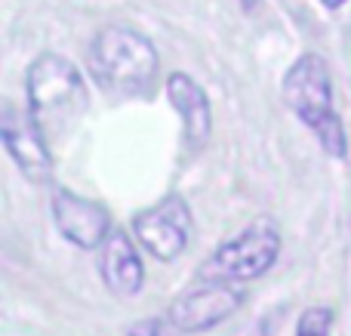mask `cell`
Returning a JSON list of instances; mask_svg holds the SVG:
<instances>
[{
  "instance_id": "cell-13",
  "label": "cell",
  "mask_w": 351,
  "mask_h": 336,
  "mask_svg": "<svg viewBox=\"0 0 351 336\" xmlns=\"http://www.w3.org/2000/svg\"><path fill=\"white\" fill-rule=\"evenodd\" d=\"M324 3H327V6H330V10H339V6H342V3H346V0H324Z\"/></svg>"
},
{
  "instance_id": "cell-11",
  "label": "cell",
  "mask_w": 351,
  "mask_h": 336,
  "mask_svg": "<svg viewBox=\"0 0 351 336\" xmlns=\"http://www.w3.org/2000/svg\"><path fill=\"white\" fill-rule=\"evenodd\" d=\"M330 331H333V312L327 306H315L302 312L296 336H330Z\"/></svg>"
},
{
  "instance_id": "cell-12",
  "label": "cell",
  "mask_w": 351,
  "mask_h": 336,
  "mask_svg": "<svg viewBox=\"0 0 351 336\" xmlns=\"http://www.w3.org/2000/svg\"><path fill=\"white\" fill-rule=\"evenodd\" d=\"M130 336H160V324L158 321H139L130 327Z\"/></svg>"
},
{
  "instance_id": "cell-7",
  "label": "cell",
  "mask_w": 351,
  "mask_h": 336,
  "mask_svg": "<svg viewBox=\"0 0 351 336\" xmlns=\"http://www.w3.org/2000/svg\"><path fill=\"white\" fill-rule=\"evenodd\" d=\"M0 139L10 152L12 164L25 173L34 185H43L53 179V154L49 142L34 123L31 111H19L16 105H6L0 117Z\"/></svg>"
},
{
  "instance_id": "cell-14",
  "label": "cell",
  "mask_w": 351,
  "mask_h": 336,
  "mask_svg": "<svg viewBox=\"0 0 351 336\" xmlns=\"http://www.w3.org/2000/svg\"><path fill=\"white\" fill-rule=\"evenodd\" d=\"M256 3H259V0H241L243 10H256Z\"/></svg>"
},
{
  "instance_id": "cell-6",
  "label": "cell",
  "mask_w": 351,
  "mask_h": 336,
  "mask_svg": "<svg viewBox=\"0 0 351 336\" xmlns=\"http://www.w3.org/2000/svg\"><path fill=\"white\" fill-rule=\"evenodd\" d=\"M133 235L160 263H173L191 241V210L182 195H167L152 210L133 219Z\"/></svg>"
},
{
  "instance_id": "cell-4",
  "label": "cell",
  "mask_w": 351,
  "mask_h": 336,
  "mask_svg": "<svg viewBox=\"0 0 351 336\" xmlns=\"http://www.w3.org/2000/svg\"><path fill=\"white\" fill-rule=\"evenodd\" d=\"M280 253V232L268 216L253 219L237 238L225 241L204 263L200 278H222V281H253L265 275Z\"/></svg>"
},
{
  "instance_id": "cell-5",
  "label": "cell",
  "mask_w": 351,
  "mask_h": 336,
  "mask_svg": "<svg viewBox=\"0 0 351 336\" xmlns=\"http://www.w3.org/2000/svg\"><path fill=\"white\" fill-rule=\"evenodd\" d=\"M243 290L237 281L200 278L194 287L179 293L170 306V324L182 333H206L216 324L228 321L241 309Z\"/></svg>"
},
{
  "instance_id": "cell-3",
  "label": "cell",
  "mask_w": 351,
  "mask_h": 336,
  "mask_svg": "<svg viewBox=\"0 0 351 336\" xmlns=\"http://www.w3.org/2000/svg\"><path fill=\"white\" fill-rule=\"evenodd\" d=\"M284 102L317 133L330 158H346V127L333 111V84L330 68L321 56L305 53L284 77Z\"/></svg>"
},
{
  "instance_id": "cell-8",
  "label": "cell",
  "mask_w": 351,
  "mask_h": 336,
  "mask_svg": "<svg viewBox=\"0 0 351 336\" xmlns=\"http://www.w3.org/2000/svg\"><path fill=\"white\" fill-rule=\"evenodd\" d=\"M53 222L62 232V238L71 241L74 247H84V250L105 244V238L111 235L108 210L102 204L90 201V197H80L65 189L53 195Z\"/></svg>"
},
{
  "instance_id": "cell-10",
  "label": "cell",
  "mask_w": 351,
  "mask_h": 336,
  "mask_svg": "<svg viewBox=\"0 0 351 336\" xmlns=\"http://www.w3.org/2000/svg\"><path fill=\"white\" fill-rule=\"evenodd\" d=\"M167 96H170V105L179 111L182 123H185V142L191 152H200V148L210 142V130H213V115H210V99L206 93L194 84L188 74H173L167 80Z\"/></svg>"
},
{
  "instance_id": "cell-1",
  "label": "cell",
  "mask_w": 351,
  "mask_h": 336,
  "mask_svg": "<svg viewBox=\"0 0 351 336\" xmlns=\"http://www.w3.org/2000/svg\"><path fill=\"white\" fill-rule=\"evenodd\" d=\"M28 111L47 142L74 133L90 108L80 71L59 53H43L28 68Z\"/></svg>"
},
{
  "instance_id": "cell-2",
  "label": "cell",
  "mask_w": 351,
  "mask_h": 336,
  "mask_svg": "<svg viewBox=\"0 0 351 336\" xmlns=\"http://www.w3.org/2000/svg\"><path fill=\"white\" fill-rule=\"evenodd\" d=\"M93 74L105 90L117 96H145L152 93L154 77H158V49L148 37H142L133 28H111L99 31L90 49Z\"/></svg>"
},
{
  "instance_id": "cell-9",
  "label": "cell",
  "mask_w": 351,
  "mask_h": 336,
  "mask_svg": "<svg viewBox=\"0 0 351 336\" xmlns=\"http://www.w3.org/2000/svg\"><path fill=\"white\" fill-rule=\"evenodd\" d=\"M99 272H102L105 287L114 296H133L142 290L145 269L127 232H111L105 238L102 253H99Z\"/></svg>"
}]
</instances>
